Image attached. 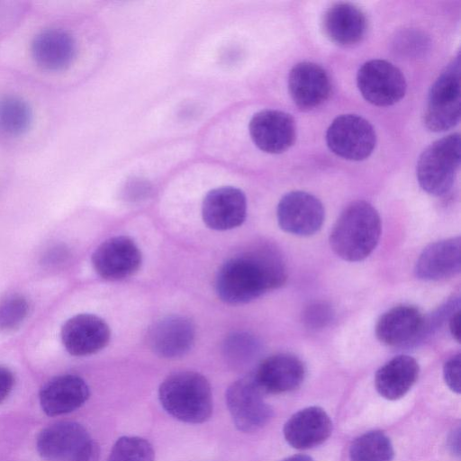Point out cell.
Returning a JSON list of instances; mask_svg holds the SVG:
<instances>
[{
    "label": "cell",
    "mask_w": 461,
    "mask_h": 461,
    "mask_svg": "<svg viewBox=\"0 0 461 461\" xmlns=\"http://www.w3.org/2000/svg\"><path fill=\"white\" fill-rule=\"evenodd\" d=\"M285 263L273 248L263 246L228 259L215 280L219 298L229 304L249 303L285 284Z\"/></svg>",
    "instance_id": "1"
},
{
    "label": "cell",
    "mask_w": 461,
    "mask_h": 461,
    "mask_svg": "<svg viewBox=\"0 0 461 461\" xmlns=\"http://www.w3.org/2000/svg\"><path fill=\"white\" fill-rule=\"evenodd\" d=\"M380 235L377 211L366 201H355L338 218L330 235V244L338 257L357 262L373 252Z\"/></svg>",
    "instance_id": "2"
},
{
    "label": "cell",
    "mask_w": 461,
    "mask_h": 461,
    "mask_svg": "<svg viewBox=\"0 0 461 461\" xmlns=\"http://www.w3.org/2000/svg\"><path fill=\"white\" fill-rule=\"evenodd\" d=\"M158 399L172 417L186 423L206 421L212 412V394L208 380L193 371L168 375L158 388Z\"/></svg>",
    "instance_id": "3"
},
{
    "label": "cell",
    "mask_w": 461,
    "mask_h": 461,
    "mask_svg": "<svg viewBox=\"0 0 461 461\" xmlns=\"http://www.w3.org/2000/svg\"><path fill=\"white\" fill-rule=\"evenodd\" d=\"M460 166V136L452 133L429 145L420 155L416 175L420 187L440 196L452 187Z\"/></svg>",
    "instance_id": "4"
},
{
    "label": "cell",
    "mask_w": 461,
    "mask_h": 461,
    "mask_svg": "<svg viewBox=\"0 0 461 461\" xmlns=\"http://www.w3.org/2000/svg\"><path fill=\"white\" fill-rule=\"evenodd\" d=\"M460 59L456 56L432 84L424 113V124L431 131H445L460 119Z\"/></svg>",
    "instance_id": "5"
},
{
    "label": "cell",
    "mask_w": 461,
    "mask_h": 461,
    "mask_svg": "<svg viewBox=\"0 0 461 461\" xmlns=\"http://www.w3.org/2000/svg\"><path fill=\"white\" fill-rule=\"evenodd\" d=\"M253 374L233 382L226 391V403L235 426L243 432L264 427L273 411Z\"/></svg>",
    "instance_id": "6"
},
{
    "label": "cell",
    "mask_w": 461,
    "mask_h": 461,
    "mask_svg": "<svg viewBox=\"0 0 461 461\" xmlns=\"http://www.w3.org/2000/svg\"><path fill=\"white\" fill-rule=\"evenodd\" d=\"M326 143L337 156L360 161L372 154L376 135L374 127L365 118L357 114H342L329 126Z\"/></svg>",
    "instance_id": "7"
},
{
    "label": "cell",
    "mask_w": 461,
    "mask_h": 461,
    "mask_svg": "<svg viewBox=\"0 0 461 461\" xmlns=\"http://www.w3.org/2000/svg\"><path fill=\"white\" fill-rule=\"evenodd\" d=\"M357 84L362 96L376 106L398 103L407 88L402 71L384 59H371L364 63L357 71Z\"/></svg>",
    "instance_id": "8"
},
{
    "label": "cell",
    "mask_w": 461,
    "mask_h": 461,
    "mask_svg": "<svg viewBox=\"0 0 461 461\" xmlns=\"http://www.w3.org/2000/svg\"><path fill=\"white\" fill-rule=\"evenodd\" d=\"M276 216L284 231L296 236H311L321 228L324 208L314 195L304 191H293L279 201Z\"/></svg>",
    "instance_id": "9"
},
{
    "label": "cell",
    "mask_w": 461,
    "mask_h": 461,
    "mask_svg": "<svg viewBox=\"0 0 461 461\" xmlns=\"http://www.w3.org/2000/svg\"><path fill=\"white\" fill-rule=\"evenodd\" d=\"M141 252L127 236L104 240L94 251L92 264L104 279L117 281L134 275L141 265Z\"/></svg>",
    "instance_id": "10"
},
{
    "label": "cell",
    "mask_w": 461,
    "mask_h": 461,
    "mask_svg": "<svg viewBox=\"0 0 461 461\" xmlns=\"http://www.w3.org/2000/svg\"><path fill=\"white\" fill-rule=\"evenodd\" d=\"M253 143L268 154H280L294 145L296 126L294 118L279 110L267 109L255 113L249 123Z\"/></svg>",
    "instance_id": "11"
},
{
    "label": "cell",
    "mask_w": 461,
    "mask_h": 461,
    "mask_svg": "<svg viewBox=\"0 0 461 461\" xmlns=\"http://www.w3.org/2000/svg\"><path fill=\"white\" fill-rule=\"evenodd\" d=\"M92 439L81 424L59 421L42 429L36 438L39 455L48 461H71Z\"/></svg>",
    "instance_id": "12"
},
{
    "label": "cell",
    "mask_w": 461,
    "mask_h": 461,
    "mask_svg": "<svg viewBox=\"0 0 461 461\" xmlns=\"http://www.w3.org/2000/svg\"><path fill=\"white\" fill-rule=\"evenodd\" d=\"M247 215V198L242 190L221 186L209 191L202 203V218L211 229L227 230L243 223Z\"/></svg>",
    "instance_id": "13"
},
{
    "label": "cell",
    "mask_w": 461,
    "mask_h": 461,
    "mask_svg": "<svg viewBox=\"0 0 461 461\" xmlns=\"http://www.w3.org/2000/svg\"><path fill=\"white\" fill-rule=\"evenodd\" d=\"M111 331L104 320L90 313L68 319L61 329V340L66 350L77 357L95 354L107 346Z\"/></svg>",
    "instance_id": "14"
},
{
    "label": "cell",
    "mask_w": 461,
    "mask_h": 461,
    "mask_svg": "<svg viewBox=\"0 0 461 461\" xmlns=\"http://www.w3.org/2000/svg\"><path fill=\"white\" fill-rule=\"evenodd\" d=\"M288 89L294 103L301 110L309 111L321 106L329 98L331 83L323 68L303 61L290 70Z\"/></svg>",
    "instance_id": "15"
},
{
    "label": "cell",
    "mask_w": 461,
    "mask_h": 461,
    "mask_svg": "<svg viewBox=\"0 0 461 461\" xmlns=\"http://www.w3.org/2000/svg\"><path fill=\"white\" fill-rule=\"evenodd\" d=\"M195 338L193 322L181 315H170L155 322L148 332V344L158 356L176 358L186 354Z\"/></svg>",
    "instance_id": "16"
},
{
    "label": "cell",
    "mask_w": 461,
    "mask_h": 461,
    "mask_svg": "<svg viewBox=\"0 0 461 461\" xmlns=\"http://www.w3.org/2000/svg\"><path fill=\"white\" fill-rule=\"evenodd\" d=\"M86 381L78 375L67 374L49 380L40 390V404L48 416H59L80 408L89 398Z\"/></svg>",
    "instance_id": "17"
},
{
    "label": "cell",
    "mask_w": 461,
    "mask_h": 461,
    "mask_svg": "<svg viewBox=\"0 0 461 461\" xmlns=\"http://www.w3.org/2000/svg\"><path fill=\"white\" fill-rule=\"evenodd\" d=\"M31 54L35 64L41 69L62 71L73 63L77 55V43L66 30L48 28L33 37Z\"/></svg>",
    "instance_id": "18"
},
{
    "label": "cell",
    "mask_w": 461,
    "mask_h": 461,
    "mask_svg": "<svg viewBox=\"0 0 461 461\" xmlns=\"http://www.w3.org/2000/svg\"><path fill=\"white\" fill-rule=\"evenodd\" d=\"M252 374L265 394L283 393L302 384L305 367L297 357L281 353L264 359Z\"/></svg>",
    "instance_id": "19"
},
{
    "label": "cell",
    "mask_w": 461,
    "mask_h": 461,
    "mask_svg": "<svg viewBox=\"0 0 461 461\" xmlns=\"http://www.w3.org/2000/svg\"><path fill=\"white\" fill-rule=\"evenodd\" d=\"M332 422L321 407L304 408L294 415L284 426V437L296 449H309L322 444L331 434Z\"/></svg>",
    "instance_id": "20"
},
{
    "label": "cell",
    "mask_w": 461,
    "mask_h": 461,
    "mask_svg": "<svg viewBox=\"0 0 461 461\" xmlns=\"http://www.w3.org/2000/svg\"><path fill=\"white\" fill-rule=\"evenodd\" d=\"M460 268L461 240L455 237L436 241L424 249L414 272L419 279L437 281L456 276Z\"/></svg>",
    "instance_id": "21"
},
{
    "label": "cell",
    "mask_w": 461,
    "mask_h": 461,
    "mask_svg": "<svg viewBox=\"0 0 461 461\" xmlns=\"http://www.w3.org/2000/svg\"><path fill=\"white\" fill-rule=\"evenodd\" d=\"M325 36L339 46H350L362 41L367 29L364 12L349 3H337L329 7L321 20Z\"/></svg>",
    "instance_id": "22"
},
{
    "label": "cell",
    "mask_w": 461,
    "mask_h": 461,
    "mask_svg": "<svg viewBox=\"0 0 461 461\" xmlns=\"http://www.w3.org/2000/svg\"><path fill=\"white\" fill-rule=\"evenodd\" d=\"M423 324V316L416 307L398 305L380 317L375 326V335L386 346H400L414 339Z\"/></svg>",
    "instance_id": "23"
},
{
    "label": "cell",
    "mask_w": 461,
    "mask_h": 461,
    "mask_svg": "<svg viewBox=\"0 0 461 461\" xmlns=\"http://www.w3.org/2000/svg\"><path fill=\"white\" fill-rule=\"evenodd\" d=\"M419 371V365L412 357L396 356L377 370L375 376V389L387 400H398L416 383Z\"/></svg>",
    "instance_id": "24"
},
{
    "label": "cell",
    "mask_w": 461,
    "mask_h": 461,
    "mask_svg": "<svg viewBox=\"0 0 461 461\" xmlns=\"http://www.w3.org/2000/svg\"><path fill=\"white\" fill-rule=\"evenodd\" d=\"M33 121V113L23 98L5 95L0 96V131L10 136H20L28 131Z\"/></svg>",
    "instance_id": "25"
},
{
    "label": "cell",
    "mask_w": 461,
    "mask_h": 461,
    "mask_svg": "<svg viewBox=\"0 0 461 461\" xmlns=\"http://www.w3.org/2000/svg\"><path fill=\"white\" fill-rule=\"evenodd\" d=\"M394 450L390 438L373 430L357 437L349 448L350 461H392Z\"/></svg>",
    "instance_id": "26"
},
{
    "label": "cell",
    "mask_w": 461,
    "mask_h": 461,
    "mask_svg": "<svg viewBox=\"0 0 461 461\" xmlns=\"http://www.w3.org/2000/svg\"><path fill=\"white\" fill-rule=\"evenodd\" d=\"M151 444L140 437L124 436L117 439L106 461H154Z\"/></svg>",
    "instance_id": "27"
},
{
    "label": "cell",
    "mask_w": 461,
    "mask_h": 461,
    "mask_svg": "<svg viewBox=\"0 0 461 461\" xmlns=\"http://www.w3.org/2000/svg\"><path fill=\"white\" fill-rule=\"evenodd\" d=\"M29 312L27 300L18 294L10 295L0 301V330L10 331L18 328Z\"/></svg>",
    "instance_id": "28"
},
{
    "label": "cell",
    "mask_w": 461,
    "mask_h": 461,
    "mask_svg": "<svg viewBox=\"0 0 461 461\" xmlns=\"http://www.w3.org/2000/svg\"><path fill=\"white\" fill-rule=\"evenodd\" d=\"M256 339L248 333L236 332L224 342L225 356L232 364L240 365L249 361L257 352Z\"/></svg>",
    "instance_id": "29"
},
{
    "label": "cell",
    "mask_w": 461,
    "mask_h": 461,
    "mask_svg": "<svg viewBox=\"0 0 461 461\" xmlns=\"http://www.w3.org/2000/svg\"><path fill=\"white\" fill-rule=\"evenodd\" d=\"M333 318L332 308L325 303H313L304 311L303 320L310 329H321L328 325Z\"/></svg>",
    "instance_id": "30"
},
{
    "label": "cell",
    "mask_w": 461,
    "mask_h": 461,
    "mask_svg": "<svg viewBox=\"0 0 461 461\" xmlns=\"http://www.w3.org/2000/svg\"><path fill=\"white\" fill-rule=\"evenodd\" d=\"M460 371L461 356L458 353L451 357L443 367V375L447 385L456 393H460Z\"/></svg>",
    "instance_id": "31"
},
{
    "label": "cell",
    "mask_w": 461,
    "mask_h": 461,
    "mask_svg": "<svg viewBox=\"0 0 461 461\" xmlns=\"http://www.w3.org/2000/svg\"><path fill=\"white\" fill-rule=\"evenodd\" d=\"M14 384V376L13 372L3 366H0V403H2L10 394Z\"/></svg>",
    "instance_id": "32"
},
{
    "label": "cell",
    "mask_w": 461,
    "mask_h": 461,
    "mask_svg": "<svg viewBox=\"0 0 461 461\" xmlns=\"http://www.w3.org/2000/svg\"><path fill=\"white\" fill-rule=\"evenodd\" d=\"M67 257V252L65 248H61L59 246L52 248L50 250L47 252L44 256L45 263L49 265H57L61 263Z\"/></svg>",
    "instance_id": "33"
},
{
    "label": "cell",
    "mask_w": 461,
    "mask_h": 461,
    "mask_svg": "<svg viewBox=\"0 0 461 461\" xmlns=\"http://www.w3.org/2000/svg\"><path fill=\"white\" fill-rule=\"evenodd\" d=\"M460 311L459 308H457L456 311H453L451 312V315L449 317V330L453 338L457 341L460 342Z\"/></svg>",
    "instance_id": "34"
},
{
    "label": "cell",
    "mask_w": 461,
    "mask_h": 461,
    "mask_svg": "<svg viewBox=\"0 0 461 461\" xmlns=\"http://www.w3.org/2000/svg\"><path fill=\"white\" fill-rule=\"evenodd\" d=\"M460 430L459 428L454 429L448 438V447L456 456H459V442H460Z\"/></svg>",
    "instance_id": "35"
},
{
    "label": "cell",
    "mask_w": 461,
    "mask_h": 461,
    "mask_svg": "<svg viewBox=\"0 0 461 461\" xmlns=\"http://www.w3.org/2000/svg\"><path fill=\"white\" fill-rule=\"evenodd\" d=\"M282 461H313V459L306 455H294L285 458Z\"/></svg>",
    "instance_id": "36"
}]
</instances>
